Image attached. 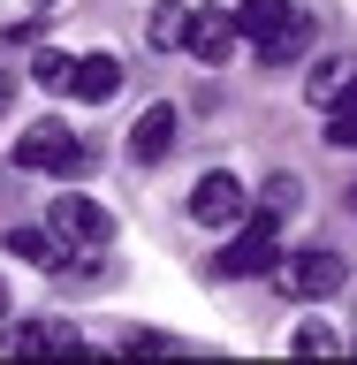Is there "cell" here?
Instances as JSON below:
<instances>
[{
	"label": "cell",
	"instance_id": "obj_1",
	"mask_svg": "<svg viewBox=\"0 0 357 365\" xmlns=\"http://www.w3.org/2000/svg\"><path fill=\"white\" fill-rule=\"evenodd\" d=\"M228 16H236V38H244L259 61H274V68L312 46V16L289 8V0H244V8H228Z\"/></svg>",
	"mask_w": 357,
	"mask_h": 365
},
{
	"label": "cell",
	"instance_id": "obj_2",
	"mask_svg": "<svg viewBox=\"0 0 357 365\" xmlns=\"http://www.w3.org/2000/svg\"><path fill=\"white\" fill-rule=\"evenodd\" d=\"M23 168V175H84L91 168V153L76 145V130L68 122H31V130L16 137V153H8Z\"/></svg>",
	"mask_w": 357,
	"mask_h": 365
},
{
	"label": "cell",
	"instance_id": "obj_3",
	"mask_svg": "<svg viewBox=\"0 0 357 365\" xmlns=\"http://www.w3.org/2000/svg\"><path fill=\"white\" fill-rule=\"evenodd\" d=\"M274 282L289 297H304V304H319V297H335L342 282H350V267H342V251L304 244V251H281V259H274Z\"/></svg>",
	"mask_w": 357,
	"mask_h": 365
},
{
	"label": "cell",
	"instance_id": "obj_4",
	"mask_svg": "<svg viewBox=\"0 0 357 365\" xmlns=\"http://www.w3.org/2000/svg\"><path fill=\"white\" fill-rule=\"evenodd\" d=\"M53 236H61L68 251L84 244V251H99L114 236V221H107V205H91L84 190H61V198H53Z\"/></svg>",
	"mask_w": 357,
	"mask_h": 365
},
{
	"label": "cell",
	"instance_id": "obj_5",
	"mask_svg": "<svg viewBox=\"0 0 357 365\" xmlns=\"http://www.w3.org/2000/svg\"><path fill=\"white\" fill-rule=\"evenodd\" d=\"M190 221H198V228H228V221H244V182L228 175V168L198 175V190H190Z\"/></svg>",
	"mask_w": 357,
	"mask_h": 365
},
{
	"label": "cell",
	"instance_id": "obj_6",
	"mask_svg": "<svg viewBox=\"0 0 357 365\" xmlns=\"http://www.w3.org/2000/svg\"><path fill=\"white\" fill-rule=\"evenodd\" d=\"M274 259H281V244H274V221L259 213V221L221 251V274H228V282H251V274H274Z\"/></svg>",
	"mask_w": 357,
	"mask_h": 365
},
{
	"label": "cell",
	"instance_id": "obj_7",
	"mask_svg": "<svg viewBox=\"0 0 357 365\" xmlns=\"http://www.w3.org/2000/svg\"><path fill=\"white\" fill-rule=\"evenodd\" d=\"M182 46H190L205 68H221L228 53H236V16H228V8H190V31H182Z\"/></svg>",
	"mask_w": 357,
	"mask_h": 365
},
{
	"label": "cell",
	"instance_id": "obj_8",
	"mask_svg": "<svg viewBox=\"0 0 357 365\" xmlns=\"http://www.w3.org/2000/svg\"><path fill=\"white\" fill-rule=\"evenodd\" d=\"M167 153H175V107L160 99V107L137 114V130H130V160H137V168H152V160H167Z\"/></svg>",
	"mask_w": 357,
	"mask_h": 365
},
{
	"label": "cell",
	"instance_id": "obj_9",
	"mask_svg": "<svg viewBox=\"0 0 357 365\" xmlns=\"http://www.w3.org/2000/svg\"><path fill=\"white\" fill-rule=\"evenodd\" d=\"M68 91L91 99V107H107L114 91H122V61H114V53H84V61L68 68Z\"/></svg>",
	"mask_w": 357,
	"mask_h": 365
},
{
	"label": "cell",
	"instance_id": "obj_10",
	"mask_svg": "<svg viewBox=\"0 0 357 365\" xmlns=\"http://www.w3.org/2000/svg\"><path fill=\"white\" fill-rule=\"evenodd\" d=\"M8 251H16L23 267H38V274H61L68 267V244L53 236V228H8Z\"/></svg>",
	"mask_w": 357,
	"mask_h": 365
},
{
	"label": "cell",
	"instance_id": "obj_11",
	"mask_svg": "<svg viewBox=\"0 0 357 365\" xmlns=\"http://www.w3.org/2000/svg\"><path fill=\"white\" fill-rule=\"evenodd\" d=\"M16 350H61V358H76L84 335H76L68 319H23V327H16Z\"/></svg>",
	"mask_w": 357,
	"mask_h": 365
},
{
	"label": "cell",
	"instance_id": "obj_12",
	"mask_svg": "<svg viewBox=\"0 0 357 365\" xmlns=\"http://www.w3.org/2000/svg\"><path fill=\"white\" fill-rule=\"evenodd\" d=\"M327 137H335V145H357V76L327 99Z\"/></svg>",
	"mask_w": 357,
	"mask_h": 365
},
{
	"label": "cell",
	"instance_id": "obj_13",
	"mask_svg": "<svg viewBox=\"0 0 357 365\" xmlns=\"http://www.w3.org/2000/svg\"><path fill=\"white\" fill-rule=\"evenodd\" d=\"M182 31H190V8H182V0H160L152 23H145V38H152V46H182Z\"/></svg>",
	"mask_w": 357,
	"mask_h": 365
},
{
	"label": "cell",
	"instance_id": "obj_14",
	"mask_svg": "<svg viewBox=\"0 0 357 365\" xmlns=\"http://www.w3.org/2000/svg\"><path fill=\"white\" fill-rule=\"evenodd\" d=\"M296 198H304V182H296V175H267L259 213H267V221H281V213H296Z\"/></svg>",
	"mask_w": 357,
	"mask_h": 365
},
{
	"label": "cell",
	"instance_id": "obj_15",
	"mask_svg": "<svg viewBox=\"0 0 357 365\" xmlns=\"http://www.w3.org/2000/svg\"><path fill=\"white\" fill-rule=\"evenodd\" d=\"M350 76H357V61H319V68H312V84H304V91H312V107H327V99L350 84Z\"/></svg>",
	"mask_w": 357,
	"mask_h": 365
},
{
	"label": "cell",
	"instance_id": "obj_16",
	"mask_svg": "<svg viewBox=\"0 0 357 365\" xmlns=\"http://www.w3.org/2000/svg\"><path fill=\"white\" fill-rule=\"evenodd\" d=\"M296 350H304V358H327V350H335V327H327V319H304V327H296Z\"/></svg>",
	"mask_w": 357,
	"mask_h": 365
},
{
	"label": "cell",
	"instance_id": "obj_17",
	"mask_svg": "<svg viewBox=\"0 0 357 365\" xmlns=\"http://www.w3.org/2000/svg\"><path fill=\"white\" fill-rule=\"evenodd\" d=\"M68 68H76L68 53H38V61H31V76H38L46 91H68Z\"/></svg>",
	"mask_w": 357,
	"mask_h": 365
},
{
	"label": "cell",
	"instance_id": "obj_18",
	"mask_svg": "<svg viewBox=\"0 0 357 365\" xmlns=\"http://www.w3.org/2000/svg\"><path fill=\"white\" fill-rule=\"evenodd\" d=\"M122 350H130V358H160V350H175V342L152 335V327H130V335H122Z\"/></svg>",
	"mask_w": 357,
	"mask_h": 365
},
{
	"label": "cell",
	"instance_id": "obj_19",
	"mask_svg": "<svg viewBox=\"0 0 357 365\" xmlns=\"http://www.w3.org/2000/svg\"><path fill=\"white\" fill-rule=\"evenodd\" d=\"M0 312H8V282H0Z\"/></svg>",
	"mask_w": 357,
	"mask_h": 365
},
{
	"label": "cell",
	"instance_id": "obj_20",
	"mask_svg": "<svg viewBox=\"0 0 357 365\" xmlns=\"http://www.w3.org/2000/svg\"><path fill=\"white\" fill-rule=\"evenodd\" d=\"M0 99H8V76H0Z\"/></svg>",
	"mask_w": 357,
	"mask_h": 365
}]
</instances>
